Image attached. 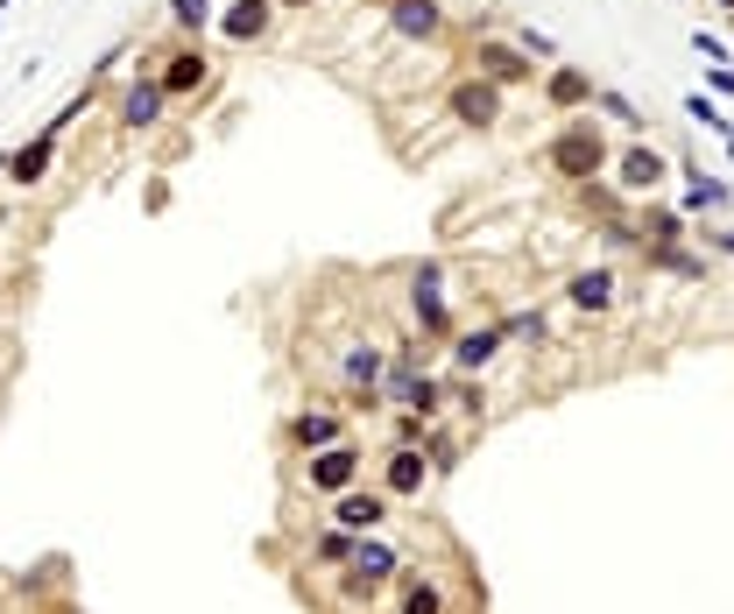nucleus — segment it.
Listing matches in <instances>:
<instances>
[{
    "label": "nucleus",
    "instance_id": "1a4fd4ad",
    "mask_svg": "<svg viewBox=\"0 0 734 614\" xmlns=\"http://www.w3.org/2000/svg\"><path fill=\"white\" fill-rule=\"evenodd\" d=\"M473 57H480V79H488V85H516V79H530V57L516 50V43H480Z\"/></svg>",
    "mask_w": 734,
    "mask_h": 614
},
{
    "label": "nucleus",
    "instance_id": "c85d7f7f",
    "mask_svg": "<svg viewBox=\"0 0 734 614\" xmlns=\"http://www.w3.org/2000/svg\"><path fill=\"white\" fill-rule=\"evenodd\" d=\"M601 106H608V113H614V121H629V127H635V121H643V113H635V106H629V100H622V92H601Z\"/></svg>",
    "mask_w": 734,
    "mask_h": 614
},
{
    "label": "nucleus",
    "instance_id": "b1692460",
    "mask_svg": "<svg viewBox=\"0 0 734 614\" xmlns=\"http://www.w3.org/2000/svg\"><path fill=\"white\" fill-rule=\"evenodd\" d=\"M650 262H656V268H679V276H700V262L679 255V247H650Z\"/></svg>",
    "mask_w": 734,
    "mask_h": 614
},
{
    "label": "nucleus",
    "instance_id": "473e14b6",
    "mask_svg": "<svg viewBox=\"0 0 734 614\" xmlns=\"http://www.w3.org/2000/svg\"><path fill=\"white\" fill-rule=\"evenodd\" d=\"M721 8H734V0H721Z\"/></svg>",
    "mask_w": 734,
    "mask_h": 614
},
{
    "label": "nucleus",
    "instance_id": "412c9836",
    "mask_svg": "<svg viewBox=\"0 0 734 614\" xmlns=\"http://www.w3.org/2000/svg\"><path fill=\"white\" fill-rule=\"evenodd\" d=\"M318 559H325V565L354 559V530H333V536H318Z\"/></svg>",
    "mask_w": 734,
    "mask_h": 614
},
{
    "label": "nucleus",
    "instance_id": "39448f33",
    "mask_svg": "<svg viewBox=\"0 0 734 614\" xmlns=\"http://www.w3.org/2000/svg\"><path fill=\"white\" fill-rule=\"evenodd\" d=\"M333 515H339V530H381V523H389V494H381V488H346L339 494V502H333Z\"/></svg>",
    "mask_w": 734,
    "mask_h": 614
},
{
    "label": "nucleus",
    "instance_id": "9b49d317",
    "mask_svg": "<svg viewBox=\"0 0 734 614\" xmlns=\"http://www.w3.org/2000/svg\"><path fill=\"white\" fill-rule=\"evenodd\" d=\"M501 339H509V332H501V325H473V332H467V339H452V368H459V375H473V368H488V360L501 354Z\"/></svg>",
    "mask_w": 734,
    "mask_h": 614
},
{
    "label": "nucleus",
    "instance_id": "0eeeda50",
    "mask_svg": "<svg viewBox=\"0 0 734 614\" xmlns=\"http://www.w3.org/2000/svg\"><path fill=\"white\" fill-rule=\"evenodd\" d=\"M389 22H396V35H410V43H431V35L446 29V14H438V0H389Z\"/></svg>",
    "mask_w": 734,
    "mask_h": 614
},
{
    "label": "nucleus",
    "instance_id": "bb28decb",
    "mask_svg": "<svg viewBox=\"0 0 734 614\" xmlns=\"http://www.w3.org/2000/svg\"><path fill=\"white\" fill-rule=\"evenodd\" d=\"M501 332H509V339H544V318H537V311H530V318H509Z\"/></svg>",
    "mask_w": 734,
    "mask_h": 614
},
{
    "label": "nucleus",
    "instance_id": "4468645a",
    "mask_svg": "<svg viewBox=\"0 0 734 614\" xmlns=\"http://www.w3.org/2000/svg\"><path fill=\"white\" fill-rule=\"evenodd\" d=\"M410 304H417L424 332H446V297H438V268H417V283H410Z\"/></svg>",
    "mask_w": 734,
    "mask_h": 614
},
{
    "label": "nucleus",
    "instance_id": "6e6552de",
    "mask_svg": "<svg viewBox=\"0 0 734 614\" xmlns=\"http://www.w3.org/2000/svg\"><path fill=\"white\" fill-rule=\"evenodd\" d=\"M438 396H446V389H438L431 375H417V368H396L389 375V402H402V410H417V417H431Z\"/></svg>",
    "mask_w": 734,
    "mask_h": 614
},
{
    "label": "nucleus",
    "instance_id": "4be33fe9",
    "mask_svg": "<svg viewBox=\"0 0 734 614\" xmlns=\"http://www.w3.org/2000/svg\"><path fill=\"white\" fill-rule=\"evenodd\" d=\"M643 226H650V234H656V247H671V241H679V234H685V219H679V213H650Z\"/></svg>",
    "mask_w": 734,
    "mask_h": 614
},
{
    "label": "nucleus",
    "instance_id": "393cba45",
    "mask_svg": "<svg viewBox=\"0 0 734 614\" xmlns=\"http://www.w3.org/2000/svg\"><path fill=\"white\" fill-rule=\"evenodd\" d=\"M706 205H727V184H713V177L692 184V213H706Z\"/></svg>",
    "mask_w": 734,
    "mask_h": 614
},
{
    "label": "nucleus",
    "instance_id": "cd10ccee",
    "mask_svg": "<svg viewBox=\"0 0 734 614\" xmlns=\"http://www.w3.org/2000/svg\"><path fill=\"white\" fill-rule=\"evenodd\" d=\"M516 50H530V57H558V43H551L544 29H523V43H516Z\"/></svg>",
    "mask_w": 734,
    "mask_h": 614
},
{
    "label": "nucleus",
    "instance_id": "2f4dec72",
    "mask_svg": "<svg viewBox=\"0 0 734 614\" xmlns=\"http://www.w3.org/2000/svg\"><path fill=\"white\" fill-rule=\"evenodd\" d=\"M276 8H312V0H276Z\"/></svg>",
    "mask_w": 734,
    "mask_h": 614
},
{
    "label": "nucleus",
    "instance_id": "c756f323",
    "mask_svg": "<svg viewBox=\"0 0 734 614\" xmlns=\"http://www.w3.org/2000/svg\"><path fill=\"white\" fill-rule=\"evenodd\" d=\"M692 50H700V57H713V64H727V43H713V35L700 29V35H692Z\"/></svg>",
    "mask_w": 734,
    "mask_h": 614
},
{
    "label": "nucleus",
    "instance_id": "2eb2a0df",
    "mask_svg": "<svg viewBox=\"0 0 734 614\" xmlns=\"http://www.w3.org/2000/svg\"><path fill=\"white\" fill-rule=\"evenodd\" d=\"M333 438H339V417H333V410H304V417H289V446L312 452V446H333Z\"/></svg>",
    "mask_w": 734,
    "mask_h": 614
},
{
    "label": "nucleus",
    "instance_id": "423d86ee",
    "mask_svg": "<svg viewBox=\"0 0 734 614\" xmlns=\"http://www.w3.org/2000/svg\"><path fill=\"white\" fill-rule=\"evenodd\" d=\"M452 121H459V127H495V121H501V85L467 79V85L452 92Z\"/></svg>",
    "mask_w": 734,
    "mask_h": 614
},
{
    "label": "nucleus",
    "instance_id": "aec40b11",
    "mask_svg": "<svg viewBox=\"0 0 734 614\" xmlns=\"http://www.w3.org/2000/svg\"><path fill=\"white\" fill-rule=\"evenodd\" d=\"M402 614H446V601H438V586H410L402 593Z\"/></svg>",
    "mask_w": 734,
    "mask_h": 614
},
{
    "label": "nucleus",
    "instance_id": "a878e982",
    "mask_svg": "<svg viewBox=\"0 0 734 614\" xmlns=\"http://www.w3.org/2000/svg\"><path fill=\"white\" fill-rule=\"evenodd\" d=\"M685 113H692L700 127H727V113H713V100H706V92H692V100H685Z\"/></svg>",
    "mask_w": 734,
    "mask_h": 614
},
{
    "label": "nucleus",
    "instance_id": "9d476101",
    "mask_svg": "<svg viewBox=\"0 0 734 614\" xmlns=\"http://www.w3.org/2000/svg\"><path fill=\"white\" fill-rule=\"evenodd\" d=\"M156 85H163V100H184V92H198V85H205V57H198V50H170V64L156 71Z\"/></svg>",
    "mask_w": 734,
    "mask_h": 614
},
{
    "label": "nucleus",
    "instance_id": "5701e85b",
    "mask_svg": "<svg viewBox=\"0 0 734 614\" xmlns=\"http://www.w3.org/2000/svg\"><path fill=\"white\" fill-rule=\"evenodd\" d=\"M170 14H177L184 29H205V14H212V0H170Z\"/></svg>",
    "mask_w": 734,
    "mask_h": 614
},
{
    "label": "nucleus",
    "instance_id": "f8f14e48",
    "mask_svg": "<svg viewBox=\"0 0 734 614\" xmlns=\"http://www.w3.org/2000/svg\"><path fill=\"white\" fill-rule=\"evenodd\" d=\"M417 488H424V452L417 446H396L389 452V473H381V494L402 502V494H417Z\"/></svg>",
    "mask_w": 734,
    "mask_h": 614
},
{
    "label": "nucleus",
    "instance_id": "f03ea898",
    "mask_svg": "<svg viewBox=\"0 0 734 614\" xmlns=\"http://www.w3.org/2000/svg\"><path fill=\"white\" fill-rule=\"evenodd\" d=\"M396 551L389 544H354V572H346V601H367V593H381L396 580Z\"/></svg>",
    "mask_w": 734,
    "mask_h": 614
},
{
    "label": "nucleus",
    "instance_id": "7c9ffc66",
    "mask_svg": "<svg viewBox=\"0 0 734 614\" xmlns=\"http://www.w3.org/2000/svg\"><path fill=\"white\" fill-rule=\"evenodd\" d=\"M706 241H713V247H727V255H734V234H721V226H706Z\"/></svg>",
    "mask_w": 734,
    "mask_h": 614
},
{
    "label": "nucleus",
    "instance_id": "7ed1b4c3",
    "mask_svg": "<svg viewBox=\"0 0 734 614\" xmlns=\"http://www.w3.org/2000/svg\"><path fill=\"white\" fill-rule=\"evenodd\" d=\"M50 163H57V134H35V142H22V149H8V156H0V177L29 191V184L50 177Z\"/></svg>",
    "mask_w": 734,
    "mask_h": 614
},
{
    "label": "nucleus",
    "instance_id": "ddd939ff",
    "mask_svg": "<svg viewBox=\"0 0 734 614\" xmlns=\"http://www.w3.org/2000/svg\"><path fill=\"white\" fill-rule=\"evenodd\" d=\"M121 121H128V127H156V121H163V85H156V79H134L128 100H121Z\"/></svg>",
    "mask_w": 734,
    "mask_h": 614
},
{
    "label": "nucleus",
    "instance_id": "6ab92c4d",
    "mask_svg": "<svg viewBox=\"0 0 734 614\" xmlns=\"http://www.w3.org/2000/svg\"><path fill=\"white\" fill-rule=\"evenodd\" d=\"M608 297H614V276H608V268H587V276L572 283V304H579V311H601Z\"/></svg>",
    "mask_w": 734,
    "mask_h": 614
},
{
    "label": "nucleus",
    "instance_id": "a211bd4d",
    "mask_svg": "<svg viewBox=\"0 0 734 614\" xmlns=\"http://www.w3.org/2000/svg\"><path fill=\"white\" fill-rule=\"evenodd\" d=\"M656 177H664V156H656V149H629L622 156V184L629 191H650Z\"/></svg>",
    "mask_w": 734,
    "mask_h": 614
},
{
    "label": "nucleus",
    "instance_id": "f257e3e1",
    "mask_svg": "<svg viewBox=\"0 0 734 614\" xmlns=\"http://www.w3.org/2000/svg\"><path fill=\"white\" fill-rule=\"evenodd\" d=\"M551 170L558 177H572V184H593V170H608V142H601V127L593 121H572L565 134H551Z\"/></svg>",
    "mask_w": 734,
    "mask_h": 614
},
{
    "label": "nucleus",
    "instance_id": "f3484780",
    "mask_svg": "<svg viewBox=\"0 0 734 614\" xmlns=\"http://www.w3.org/2000/svg\"><path fill=\"white\" fill-rule=\"evenodd\" d=\"M544 100H551V106H587V100H593V79H587V71H551Z\"/></svg>",
    "mask_w": 734,
    "mask_h": 614
},
{
    "label": "nucleus",
    "instance_id": "dca6fc26",
    "mask_svg": "<svg viewBox=\"0 0 734 614\" xmlns=\"http://www.w3.org/2000/svg\"><path fill=\"white\" fill-rule=\"evenodd\" d=\"M268 14H276V0H241V8L226 14V35H234V43H247V35L268 29Z\"/></svg>",
    "mask_w": 734,
    "mask_h": 614
},
{
    "label": "nucleus",
    "instance_id": "20e7f679",
    "mask_svg": "<svg viewBox=\"0 0 734 614\" xmlns=\"http://www.w3.org/2000/svg\"><path fill=\"white\" fill-rule=\"evenodd\" d=\"M354 473H360V446H346V438H333V446L312 459V488L318 494H346V488H354Z\"/></svg>",
    "mask_w": 734,
    "mask_h": 614
}]
</instances>
